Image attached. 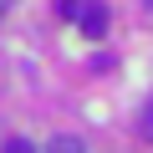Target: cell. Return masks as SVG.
Segmentation results:
<instances>
[{
  "instance_id": "obj_3",
  "label": "cell",
  "mask_w": 153,
  "mask_h": 153,
  "mask_svg": "<svg viewBox=\"0 0 153 153\" xmlns=\"http://www.w3.org/2000/svg\"><path fill=\"white\" fill-rule=\"evenodd\" d=\"M51 5H56V16H61V21H82L87 0H51Z\"/></svg>"
},
{
  "instance_id": "obj_5",
  "label": "cell",
  "mask_w": 153,
  "mask_h": 153,
  "mask_svg": "<svg viewBox=\"0 0 153 153\" xmlns=\"http://www.w3.org/2000/svg\"><path fill=\"white\" fill-rule=\"evenodd\" d=\"M143 133H148V138H153V107H148V112H143Z\"/></svg>"
},
{
  "instance_id": "obj_2",
  "label": "cell",
  "mask_w": 153,
  "mask_h": 153,
  "mask_svg": "<svg viewBox=\"0 0 153 153\" xmlns=\"http://www.w3.org/2000/svg\"><path fill=\"white\" fill-rule=\"evenodd\" d=\"M46 153H87V143L76 138V133H56V138L46 143Z\"/></svg>"
},
{
  "instance_id": "obj_6",
  "label": "cell",
  "mask_w": 153,
  "mask_h": 153,
  "mask_svg": "<svg viewBox=\"0 0 153 153\" xmlns=\"http://www.w3.org/2000/svg\"><path fill=\"white\" fill-rule=\"evenodd\" d=\"M10 5H16V0H0V16H5V10H10Z\"/></svg>"
},
{
  "instance_id": "obj_1",
  "label": "cell",
  "mask_w": 153,
  "mask_h": 153,
  "mask_svg": "<svg viewBox=\"0 0 153 153\" xmlns=\"http://www.w3.org/2000/svg\"><path fill=\"white\" fill-rule=\"evenodd\" d=\"M76 26H82V36L102 41V36H107V26H112V10L102 5V0H87V10H82V21H76Z\"/></svg>"
},
{
  "instance_id": "obj_4",
  "label": "cell",
  "mask_w": 153,
  "mask_h": 153,
  "mask_svg": "<svg viewBox=\"0 0 153 153\" xmlns=\"http://www.w3.org/2000/svg\"><path fill=\"white\" fill-rule=\"evenodd\" d=\"M0 153H36V143H31V138H5Z\"/></svg>"
}]
</instances>
